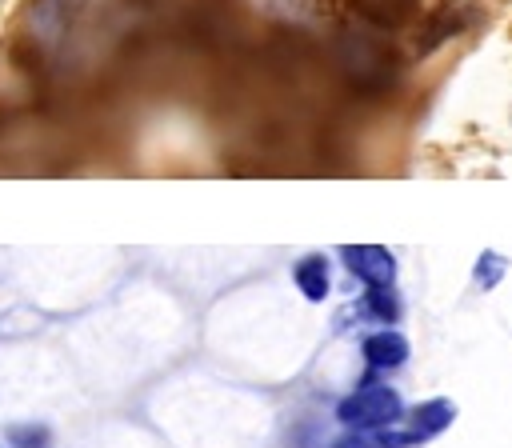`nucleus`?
<instances>
[{
  "mask_svg": "<svg viewBox=\"0 0 512 448\" xmlns=\"http://www.w3.org/2000/svg\"><path fill=\"white\" fill-rule=\"evenodd\" d=\"M400 412H404L400 396L392 388H384V384H368V388H360V392H352V396H344L336 404V416L348 428H356V432H364V428H388V424L400 420Z\"/></svg>",
  "mask_w": 512,
  "mask_h": 448,
  "instance_id": "nucleus-1",
  "label": "nucleus"
},
{
  "mask_svg": "<svg viewBox=\"0 0 512 448\" xmlns=\"http://www.w3.org/2000/svg\"><path fill=\"white\" fill-rule=\"evenodd\" d=\"M340 256L348 260V272L360 276L368 288H388L396 280V256L380 244H344Z\"/></svg>",
  "mask_w": 512,
  "mask_h": 448,
  "instance_id": "nucleus-2",
  "label": "nucleus"
},
{
  "mask_svg": "<svg viewBox=\"0 0 512 448\" xmlns=\"http://www.w3.org/2000/svg\"><path fill=\"white\" fill-rule=\"evenodd\" d=\"M364 360L372 368H400L408 360V340L396 328H380L364 340Z\"/></svg>",
  "mask_w": 512,
  "mask_h": 448,
  "instance_id": "nucleus-3",
  "label": "nucleus"
},
{
  "mask_svg": "<svg viewBox=\"0 0 512 448\" xmlns=\"http://www.w3.org/2000/svg\"><path fill=\"white\" fill-rule=\"evenodd\" d=\"M452 416H456V408H452L448 400H428V404H420V408L412 412L408 436H412V440H428V436L444 432V428L452 424Z\"/></svg>",
  "mask_w": 512,
  "mask_h": 448,
  "instance_id": "nucleus-4",
  "label": "nucleus"
},
{
  "mask_svg": "<svg viewBox=\"0 0 512 448\" xmlns=\"http://www.w3.org/2000/svg\"><path fill=\"white\" fill-rule=\"evenodd\" d=\"M292 276H296V288H300L308 300H324V296H328V264H324V256H304V260L292 268Z\"/></svg>",
  "mask_w": 512,
  "mask_h": 448,
  "instance_id": "nucleus-5",
  "label": "nucleus"
},
{
  "mask_svg": "<svg viewBox=\"0 0 512 448\" xmlns=\"http://www.w3.org/2000/svg\"><path fill=\"white\" fill-rule=\"evenodd\" d=\"M356 8H360V16H368L372 24L396 28V24H404V20L412 16L416 0H356Z\"/></svg>",
  "mask_w": 512,
  "mask_h": 448,
  "instance_id": "nucleus-6",
  "label": "nucleus"
},
{
  "mask_svg": "<svg viewBox=\"0 0 512 448\" xmlns=\"http://www.w3.org/2000/svg\"><path fill=\"white\" fill-rule=\"evenodd\" d=\"M464 28V16L460 12H440V16H432L428 20V28L420 32V40H416V52L424 56V52H432L436 44H444L452 32H460Z\"/></svg>",
  "mask_w": 512,
  "mask_h": 448,
  "instance_id": "nucleus-7",
  "label": "nucleus"
},
{
  "mask_svg": "<svg viewBox=\"0 0 512 448\" xmlns=\"http://www.w3.org/2000/svg\"><path fill=\"white\" fill-rule=\"evenodd\" d=\"M364 308H368L376 320H384V324H392V320L400 316V300H396L388 288H368V296H364Z\"/></svg>",
  "mask_w": 512,
  "mask_h": 448,
  "instance_id": "nucleus-8",
  "label": "nucleus"
},
{
  "mask_svg": "<svg viewBox=\"0 0 512 448\" xmlns=\"http://www.w3.org/2000/svg\"><path fill=\"white\" fill-rule=\"evenodd\" d=\"M500 276H504V256H500V252H484V256L476 260V284L492 288Z\"/></svg>",
  "mask_w": 512,
  "mask_h": 448,
  "instance_id": "nucleus-9",
  "label": "nucleus"
},
{
  "mask_svg": "<svg viewBox=\"0 0 512 448\" xmlns=\"http://www.w3.org/2000/svg\"><path fill=\"white\" fill-rule=\"evenodd\" d=\"M332 448H384V444H380V436H364V432H352V436L336 440Z\"/></svg>",
  "mask_w": 512,
  "mask_h": 448,
  "instance_id": "nucleus-10",
  "label": "nucleus"
},
{
  "mask_svg": "<svg viewBox=\"0 0 512 448\" xmlns=\"http://www.w3.org/2000/svg\"><path fill=\"white\" fill-rule=\"evenodd\" d=\"M12 440H16V444L36 448V444H44V432H12Z\"/></svg>",
  "mask_w": 512,
  "mask_h": 448,
  "instance_id": "nucleus-11",
  "label": "nucleus"
}]
</instances>
